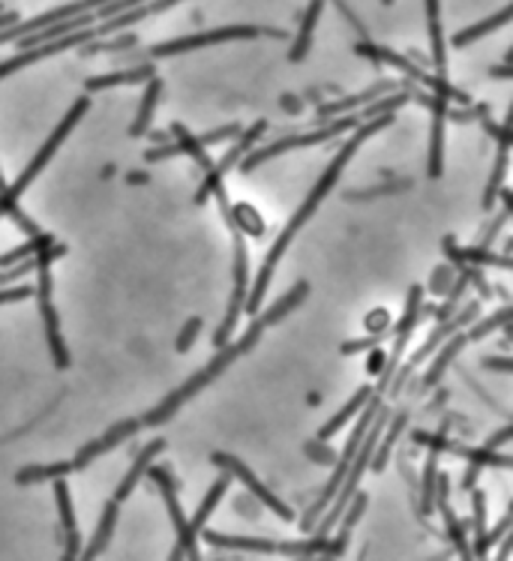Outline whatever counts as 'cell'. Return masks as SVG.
<instances>
[{"label": "cell", "instance_id": "obj_31", "mask_svg": "<svg viewBox=\"0 0 513 561\" xmlns=\"http://www.w3.org/2000/svg\"><path fill=\"white\" fill-rule=\"evenodd\" d=\"M171 135H175V142H177V147H180V154H189L201 168H205V172H207L210 165H214V159L207 156L205 145H201L198 138H196L193 133H189V129H186L184 124H177V120H175V124H171Z\"/></svg>", "mask_w": 513, "mask_h": 561}, {"label": "cell", "instance_id": "obj_1", "mask_svg": "<svg viewBox=\"0 0 513 561\" xmlns=\"http://www.w3.org/2000/svg\"><path fill=\"white\" fill-rule=\"evenodd\" d=\"M394 120H397V112H385V115L369 117V120H360L357 129H355V133H351L348 142L337 150V156L330 159V165L325 168V175L318 177V184L313 186V193H309V195L304 198V205H300V207H297V214L291 216V223L283 228V235H279V237H277V244L270 246V253H267V258H265V265H261L258 276H256V286L249 288V295H246L244 313H249V316H256V313H258L261 304H265L267 288H270V279H274V270H277V265H279V258L286 255L288 244L297 237L300 228H304V225L309 223V219H313V214L321 207V202H325V198H327L330 189H334V184L339 180V175L348 168L351 156L357 154L360 145H364L367 138H372L376 133H381V129H387L390 124H394Z\"/></svg>", "mask_w": 513, "mask_h": 561}, {"label": "cell", "instance_id": "obj_12", "mask_svg": "<svg viewBox=\"0 0 513 561\" xmlns=\"http://www.w3.org/2000/svg\"><path fill=\"white\" fill-rule=\"evenodd\" d=\"M94 39H96V27L90 25V27H82V30H73V34H66V36L48 39V43L30 45V48H25V52L18 55V57H9V60H4V64H0V78L13 75V73H18V69H25V66H34V64H39V60H45V57H52V55L66 52V48L94 43Z\"/></svg>", "mask_w": 513, "mask_h": 561}, {"label": "cell", "instance_id": "obj_52", "mask_svg": "<svg viewBox=\"0 0 513 561\" xmlns=\"http://www.w3.org/2000/svg\"><path fill=\"white\" fill-rule=\"evenodd\" d=\"M484 366H487V369H498V373H505V376L513 369L510 357H487V360H484Z\"/></svg>", "mask_w": 513, "mask_h": 561}, {"label": "cell", "instance_id": "obj_18", "mask_svg": "<svg viewBox=\"0 0 513 561\" xmlns=\"http://www.w3.org/2000/svg\"><path fill=\"white\" fill-rule=\"evenodd\" d=\"M163 450H166V438H154V442L145 445V447L133 456V466H129L126 477L120 480V486L115 489V502H117V505H120V502H126L129 493H133V489L138 486V480L145 477L147 466L154 463V456H156V454H163Z\"/></svg>", "mask_w": 513, "mask_h": 561}, {"label": "cell", "instance_id": "obj_5", "mask_svg": "<svg viewBox=\"0 0 513 561\" xmlns=\"http://www.w3.org/2000/svg\"><path fill=\"white\" fill-rule=\"evenodd\" d=\"M381 408V394H372L369 396V408H360V420H357V426L351 429V436H348V445H346V450H342V454L337 456V463H334V475H330V480H327V486L321 489V498L318 502H313V507L307 510L304 514V523H300V528H304V532H309V528H313L316 523H318V516L325 514L327 510V505L334 502V496H337V489L342 486V480H346V472H348V466H351V459H355V454H357V445H360V438L367 436V429H369V424H372V417H376V412Z\"/></svg>", "mask_w": 513, "mask_h": 561}, {"label": "cell", "instance_id": "obj_2", "mask_svg": "<svg viewBox=\"0 0 513 561\" xmlns=\"http://www.w3.org/2000/svg\"><path fill=\"white\" fill-rule=\"evenodd\" d=\"M87 108H90V99L87 96H82V99H75L73 103V108H69V112L64 115V120H60V124L55 126V133L45 138V145L36 150V156L30 159L27 163V168L22 175H18V180L13 186H6L4 193H0V216H13L18 225L25 228V232L30 235V237H36V235H43L36 228V223L34 219H27L22 210H18V198H22L25 193H27V186H30V180H34L39 172H43V168L48 165V159H52L55 154H57V147L66 142V135L73 133L75 129V124L78 120H82L85 115H87Z\"/></svg>", "mask_w": 513, "mask_h": 561}, {"label": "cell", "instance_id": "obj_32", "mask_svg": "<svg viewBox=\"0 0 513 561\" xmlns=\"http://www.w3.org/2000/svg\"><path fill=\"white\" fill-rule=\"evenodd\" d=\"M73 459H64V463H48V466H25L22 472L15 475L18 484H39V480H57V477H66L73 475Z\"/></svg>", "mask_w": 513, "mask_h": 561}, {"label": "cell", "instance_id": "obj_21", "mask_svg": "<svg viewBox=\"0 0 513 561\" xmlns=\"http://www.w3.org/2000/svg\"><path fill=\"white\" fill-rule=\"evenodd\" d=\"M466 346H468L466 334H454V336H450V339H445V343L438 346L441 352H438V357H436V364H432V366L427 369V376H424V385H420V387H424V390L436 387V385L441 382V376L448 373V366L454 364V360H457V355H459V352H462V348H466Z\"/></svg>", "mask_w": 513, "mask_h": 561}, {"label": "cell", "instance_id": "obj_6", "mask_svg": "<svg viewBox=\"0 0 513 561\" xmlns=\"http://www.w3.org/2000/svg\"><path fill=\"white\" fill-rule=\"evenodd\" d=\"M478 316H480V300H468V304H466V306H459L457 313L450 316V318H445V322H438V327L432 330L427 343L420 346L417 352L408 357V364L399 369V373H397V378H390V385H387V390H390V394L397 396L399 390L406 387V382H408V378H411V373H415V369H417L420 364H424V360H427L429 355H436V352H438V346L445 343V339H450V336H454L457 330L468 327L471 322H475Z\"/></svg>", "mask_w": 513, "mask_h": 561}, {"label": "cell", "instance_id": "obj_38", "mask_svg": "<svg viewBox=\"0 0 513 561\" xmlns=\"http://www.w3.org/2000/svg\"><path fill=\"white\" fill-rule=\"evenodd\" d=\"M55 498H57V510H60V526L64 532L75 528V514H73V502H69V486L64 477L55 480Z\"/></svg>", "mask_w": 513, "mask_h": 561}, {"label": "cell", "instance_id": "obj_11", "mask_svg": "<svg viewBox=\"0 0 513 561\" xmlns=\"http://www.w3.org/2000/svg\"><path fill=\"white\" fill-rule=\"evenodd\" d=\"M210 463L219 466V468H223V472H228L231 477H237L240 484L246 486V493L253 496V498H258V505H265L267 510H274V514H277L279 519H283V523H291V519H295V510H291V507L283 502V498H277V493H270V489L256 477L253 468L240 463L237 456H231V454H223V450H216V454L210 456Z\"/></svg>", "mask_w": 513, "mask_h": 561}, {"label": "cell", "instance_id": "obj_28", "mask_svg": "<svg viewBox=\"0 0 513 561\" xmlns=\"http://www.w3.org/2000/svg\"><path fill=\"white\" fill-rule=\"evenodd\" d=\"M321 6H325V0H309V6H307V15H304V22H300V34H297V43L291 45V52H288V60H304L307 52H309V45H313V30L318 25V15H321Z\"/></svg>", "mask_w": 513, "mask_h": 561}, {"label": "cell", "instance_id": "obj_16", "mask_svg": "<svg viewBox=\"0 0 513 561\" xmlns=\"http://www.w3.org/2000/svg\"><path fill=\"white\" fill-rule=\"evenodd\" d=\"M138 429H142V420H133V417L120 420V424H115L106 436H99L96 442H90V445H85L82 450H78L75 459H73V468L75 472H82V468H87L99 454H108V450H115L117 445H124L126 438H133L138 433Z\"/></svg>", "mask_w": 513, "mask_h": 561}, {"label": "cell", "instance_id": "obj_44", "mask_svg": "<svg viewBox=\"0 0 513 561\" xmlns=\"http://www.w3.org/2000/svg\"><path fill=\"white\" fill-rule=\"evenodd\" d=\"M201 327H205V322H201L198 316H196V318H189V322L184 325V330H180L177 339H175V348H177L180 355L193 348V343H196V336H198V330H201Z\"/></svg>", "mask_w": 513, "mask_h": 561}, {"label": "cell", "instance_id": "obj_41", "mask_svg": "<svg viewBox=\"0 0 513 561\" xmlns=\"http://www.w3.org/2000/svg\"><path fill=\"white\" fill-rule=\"evenodd\" d=\"M387 336H394V327H387V330H378L376 336H364V339H351V343H342L339 346V352L342 355H357V352H367V348H372V346H378L381 339H387Z\"/></svg>", "mask_w": 513, "mask_h": 561}, {"label": "cell", "instance_id": "obj_9", "mask_svg": "<svg viewBox=\"0 0 513 561\" xmlns=\"http://www.w3.org/2000/svg\"><path fill=\"white\" fill-rule=\"evenodd\" d=\"M420 316H424V288L411 286L408 300H406V316H402L399 322H397V327H394V334H397L394 352L385 357V366H381V378H378V385L372 387L376 394H385V390H387L390 378H394V373L399 369L402 355H406L408 339H411V334H415V327H417V322H420Z\"/></svg>", "mask_w": 513, "mask_h": 561}, {"label": "cell", "instance_id": "obj_62", "mask_svg": "<svg viewBox=\"0 0 513 561\" xmlns=\"http://www.w3.org/2000/svg\"><path fill=\"white\" fill-rule=\"evenodd\" d=\"M381 4H385V6H390V4H394V0H381Z\"/></svg>", "mask_w": 513, "mask_h": 561}, {"label": "cell", "instance_id": "obj_49", "mask_svg": "<svg viewBox=\"0 0 513 561\" xmlns=\"http://www.w3.org/2000/svg\"><path fill=\"white\" fill-rule=\"evenodd\" d=\"M177 154H180L177 142H166V145H159V147H150V150H145V163H163V159H168V156H177Z\"/></svg>", "mask_w": 513, "mask_h": 561}, {"label": "cell", "instance_id": "obj_8", "mask_svg": "<svg viewBox=\"0 0 513 561\" xmlns=\"http://www.w3.org/2000/svg\"><path fill=\"white\" fill-rule=\"evenodd\" d=\"M145 475L150 477V484L159 486V493H163V498H166L171 526H175V532H177V546H175V553H171V558H198V549H196L198 546V535L193 532V526H189V519L184 516V510H180L175 475H171L168 468L154 466V463L147 466Z\"/></svg>", "mask_w": 513, "mask_h": 561}, {"label": "cell", "instance_id": "obj_22", "mask_svg": "<svg viewBox=\"0 0 513 561\" xmlns=\"http://www.w3.org/2000/svg\"><path fill=\"white\" fill-rule=\"evenodd\" d=\"M147 78H154V66H129V69H117V73H108V75L87 78L85 90L96 94V90H108V87H120V85H142Z\"/></svg>", "mask_w": 513, "mask_h": 561}, {"label": "cell", "instance_id": "obj_3", "mask_svg": "<svg viewBox=\"0 0 513 561\" xmlns=\"http://www.w3.org/2000/svg\"><path fill=\"white\" fill-rule=\"evenodd\" d=\"M261 330H265V325H261V318H258V322L249 325V330H246L244 336L237 339V343H231V346L226 343V346L219 348V352L214 355V360H210V364H207L205 369H198V373H196L193 378H189V382H184V385H180L177 390H171V394H168V396H166L163 403H159L156 408H150V412L142 417V424H145V426L166 424V420H168L171 415H175L177 408L186 403V399H193L201 387H207L210 382H214L216 376H223L226 369H228L231 364H235V360H237L240 355L253 352L256 343L261 339Z\"/></svg>", "mask_w": 513, "mask_h": 561}, {"label": "cell", "instance_id": "obj_15", "mask_svg": "<svg viewBox=\"0 0 513 561\" xmlns=\"http://www.w3.org/2000/svg\"><path fill=\"white\" fill-rule=\"evenodd\" d=\"M417 103L432 108V142H429V177L438 180L445 172V120H448V99L441 96H411Z\"/></svg>", "mask_w": 513, "mask_h": 561}, {"label": "cell", "instance_id": "obj_24", "mask_svg": "<svg viewBox=\"0 0 513 561\" xmlns=\"http://www.w3.org/2000/svg\"><path fill=\"white\" fill-rule=\"evenodd\" d=\"M117 514H120V505L115 502H108L106 507H103V519H99V528H96V535L90 537V544H87V549L82 553V558L85 561H94V558H99L106 553V546H108V540H112V535H115V526H117Z\"/></svg>", "mask_w": 513, "mask_h": 561}, {"label": "cell", "instance_id": "obj_60", "mask_svg": "<svg viewBox=\"0 0 513 561\" xmlns=\"http://www.w3.org/2000/svg\"><path fill=\"white\" fill-rule=\"evenodd\" d=\"M150 142H154V145H166V142H171V138H168L166 133H150Z\"/></svg>", "mask_w": 513, "mask_h": 561}, {"label": "cell", "instance_id": "obj_61", "mask_svg": "<svg viewBox=\"0 0 513 561\" xmlns=\"http://www.w3.org/2000/svg\"><path fill=\"white\" fill-rule=\"evenodd\" d=\"M4 189H6V180H4V175H0V193H4Z\"/></svg>", "mask_w": 513, "mask_h": 561}, {"label": "cell", "instance_id": "obj_59", "mask_svg": "<svg viewBox=\"0 0 513 561\" xmlns=\"http://www.w3.org/2000/svg\"><path fill=\"white\" fill-rule=\"evenodd\" d=\"M489 75H496V78H510V75H513V69H510V66H498V69H489Z\"/></svg>", "mask_w": 513, "mask_h": 561}, {"label": "cell", "instance_id": "obj_29", "mask_svg": "<svg viewBox=\"0 0 513 561\" xmlns=\"http://www.w3.org/2000/svg\"><path fill=\"white\" fill-rule=\"evenodd\" d=\"M510 15H513V6H505L501 13L484 18V22H478V25H471V27H466V30H459V34L454 36V45H457V48H466V45H471V43H478L480 36H487V34H492V30L505 27V25L510 22Z\"/></svg>", "mask_w": 513, "mask_h": 561}, {"label": "cell", "instance_id": "obj_17", "mask_svg": "<svg viewBox=\"0 0 513 561\" xmlns=\"http://www.w3.org/2000/svg\"><path fill=\"white\" fill-rule=\"evenodd\" d=\"M445 253H448V258H450L454 265H478V267L489 265V267H501V270H510V267H513L508 253H505V255H496L489 246H466V249H459L457 240L450 237V235L445 237Z\"/></svg>", "mask_w": 513, "mask_h": 561}, {"label": "cell", "instance_id": "obj_39", "mask_svg": "<svg viewBox=\"0 0 513 561\" xmlns=\"http://www.w3.org/2000/svg\"><path fill=\"white\" fill-rule=\"evenodd\" d=\"M510 519H513V516H510V510H508L505 519H501V523H498L496 528H492V532L487 528V532L480 535V537L475 540V544H471V546H475V549H471V556H475V558H484V556L489 553V546L496 544V540H498L501 535H505V532H510Z\"/></svg>", "mask_w": 513, "mask_h": 561}, {"label": "cell", "instance_id": "obj_34", "mask_svg": "<svg viewBox=\"0 0 513 561\" xmlns=\"http://www.w3.org/2000/svg\"><path fill=\"white\" fill-rule=\"evenodd\" d=\"M508 163H510V147L498 145V156H496V168H492L489 175V184H487V193H484V210L489 214L492 207H496V198H498V189L505 184V175H508Z\"/></svg>", "mask_w": 513, "mask_h": 561}, {"label": "cell", "instance_id": "obj_56", "mask_svg": "<svg viewBox=\"0 0 513 561\" xmlns=\"http://www.w3.org/2000/svg\"><path fill=\"white\" fill-rule=\"evenodd\" d=\"M15 22H18V13H0V30L15 25Z\"/></svg>", "mask_w": 513, "mask_h": 561}, {"label": "cell", "instance_id": "obj_42", "mask_svg": "<svg viewBox=\"0 0 513 561\" xmlns=\"http://www.w3.org/2000/svg\"><path fill=\"white\" fill-rule=\"evenodd\" d=\"M411 184L408 180H399V184H381L376 189H357V193H346L348 202H367V198H378V195H390V193H399V189H408Z\"/></svg>", "mask_w": 513, "mask_h": 561}, {"label": "cell", "instance_id": "obj_20", "mask_svg": "<svg viewBox=\"0 0 513 561\" xmlns=\"http://www.w3.org/2000/svg\"><path fill=\"white\" fill-rule=\"evenodd\" d=\"M355 52H357V55H364V57H369V60H376V64H390V66H397L399 73H406L408 78H415V82H420V85H424V78H427L424 69L411 64L408 57H402V55H397V52H390V48H381V45H372V43H357V45H355Z\"/></svg>", "mask_w": 513, "mask_h": 561}, {"label": "cell", "instance_id": "obj_55", "mask_svg": "<svg viewBox=\"0 0 513 561\" xmlns=\"http://www.w3.org/2000/svg\"><path fill=\"white\" fill-rule=\"evenodd\" d=\"M378 325L387 327V313H385V309H378L376 316H367V330H376Z\"/></svg>", "mask_w": 513, "mask_h": 561}, {"label": "cell", "instance_id": "obj_33", "mask_svg": "<svg viewBox=\"0 0 513 561\" xmlns=\"http://www.w3.org/2000/svg\"><path fill=\"white\" fill-rule=\"evenodd\" d=\"M408 424V412H399L394 417V424H390L387 429V438L381 445H376V450H372V459H369V468L372 472H385V466H387V456H390V447L397 445V438L402 436V426Z\"/></svg>", "mask_w": 513, "mask_h": 561}, {"label": "cell", "instance_id": "obj_25", "mask_svg": "<svg viewBox=\"0 0 513 561\" xmlns=\"http://www.w3.org/2000/svg\"><path fill=\"white\" fill-rule=\"evenodd\" d=\"M372 394H376V390H372L369 385H367V387H360L357 394L348 399V406H346V408H339V412H337L334 417H330L325 426L318 429V438H321V442H330V438H334V436L339 433V429L346 426L348 420L355 417V415L360 412V408H364V406L369 403V396H372Z\"/></svg>", "mask_w": 513, "mask_h": 561}, {"label": "cell", "instance_id": "obj_27", "mask_svg": "<svg viewBox=\"0 0 513 561\" xmlns=\"http://www.w3.org/2000/svg\"><path fill=\"white\" fill-rule=\"evenodd\" d=\"M159 94H163V82H159L156 75L147 78L145 99H142V105H138V115H136V120H133V126H129V138H142V135L147 133L150 120H154V112H156Z\"/></svg>", "mask_w": 513, "mask_h": 561}, {"label": "cell", "instance_id": "obj_14", "mask_svg": "<svg viewBox=\"0 0 513 561\" xmlns=\"http://www.w3.org/2000/svg\"><path fill=\"white\" fill-rule=\"evenodd\" d=\"M432 507L441 510V519H445V532H448L450 540H454L457 556L471 558V544H468V537H466V523H459V516L454 514V507H450V477H448V472H438L436 496H432Z\"/></svg>", "mask_w": 513, "mask_h": 561}, {"label": "cell", "instance_id": "obj_13", "mask_svg": "<svg viewBox=\"0 0 513 561\" xmlns=\"http://www.w3.org/2000/svg\"><path fill=\"white\" fill-rule=\"evenodd\" d=\"M265 129H267V124L265 120H258V124H253L244 133V129H240V138H237V145L228 150V154L223 156V159H216L214 165L207 168V177H205V184H201V189L196 193V202L198 205H205L210 195H214V189L216 186H223V177H226V172L231 165H237L240 163V156L244 154H249V150H253V145L258 142L261 135H265Z\"/></svg>", "mask_w": 513, "mask_h": 561}, {"label": "cell", "instance_id": "obj_37", "mask_svg": "<svg viewBox=\"0 0 513 561\" xmlns=\"http://www.w3.org/2000/svg\"><path fill=\"white\" fill-rule=\"evenodd\" d=\"M510 313H513V309H510V306H501V309H498V313H496V316H489V318H484V322H480V325H475V327H471V330H468V334H466V339H468V343H478V339H484V336H489V334H492V330L505 327V325L510 322Z\"/></svg>", "mask_w": 513, "mask_h": 561}, {"label": "cell", "instance_id": "obj_53", "mask_svg": "<svg viewBox=\"0 0 513 561\" xmlns=\"http://www.w3.org/2000/svg\"><path fill=\"white\" fill-rule=\"evenodd\" d=\"M385 352L381 348L372 346V357H369V364H367V373H381V366H385Z\"/></svg>", "mask_w": 513, "mask_h": 561}, {"label": "cell", "instance_id": "obj_7", "mask_svg": "<svg viewBox=\"0 0 513 561\" xmlns=\"http://www.w3.org/2000/svg\"><path fill=\"white\" fill-rule=\"evenodd\" d=\"M223 219H226V225L231 228V240H235V267H231V274H235V288H231L223 325H219L216 334H214V346L216 348H223L231 339V334H235V325L240 322V313H244V304H246V295H249V255H246L244 235H240L235 225H231L228 216H223Z\"/></svg>", "mask_w": 513, "mask_h": 561}, {"label": "cell", "instance_id": "obj_30", "mask_svg": "<svg viewBox=\"0 0 513 561\" xmlns=\"http://www.w3.org/2000/svg\"><path fill=\"white\" fill-rule=\"evenodd\" d=\"M231 480H235V477H231L228 472H223V475L216 477V484L207 489L205 502H201V507L196 510V516L189 519V526H193V532H196V535L201 532V528H205V523H207V519H210V514H214V507L219 505V498H226L228 486H231Z\"/></svg>", "mask_w": 513, "mask_h": 561}, {"label": "cell", "instance_id": "obj_57", "mask_svg": "<svg viewBox=\"0 0 513 561\" xmlns=\"http://www.w3.org/2000/svg\"><path fill=\"white\" fill-rule=\"evenodd\" d=\"M147 180H150V177H147L145 172H129V175H126V184H147Z\"/></svg>", "mask_w": 513, "mask_h": 561}, {"label": "cell", "instance_id": "obj_47", "mask_svg": "<svg viewBox=\"0 0 513 561\" xmlns=\"http://www.w3.org/2000/svg\"><path fill=\"white\" fill-rule=\"evenodd\" d=\"M136 43V36L133 34H124V36H117L115 43H94V45H87L85 48V55H99V52H120V48H129Z\"/></svg>", "mask_w": 513, "mask_h": 561}, {"label": "cell", "instance_id": "obj_51", "mask_svg": "<svg viewBox=\"0 0 513 561\" xmlns=\"http://www.w3.org/2000/svg\"><path fill=\"white\" fill-rule=\"evenodd\" d=\"M78 556H82V549H78V532H75V528H69V532H66L64 558H66V561H73V558H78Z\"/></svg>", "mask_w": 513, "mask_h": 561}, {"label": "cell", "instance_id": "obj_50", "mask_svg": "<svg viewBox=\"0 0 513 561\" xmlns=\"http://www.w3.org/2000/svg\"><path fill=\"white\" fill-rule=\"evenodd\" d=\"M510 438H513V426H505V429H498V433L492 436V438H487V447L489 450H501L510 442Z\"/></svg>", "mask_w": 513, "mask_h": 561}, {"label": "cell", "instance_id": "obj_36", "mask_svg": "<svg viewBox=\"0 0 513 561\" xmlns=\"http://www.w3.org/2000/svg\"><path fill=\"white\" fill-rule=\"evenodd\" d=\"M436 480H438V450H432L424 466V489H420V510L429 514L432 510V496H436Z\"/></svg>", "mask_w": 513, "mask_h": 561}, {"label": "cell", "instance_id": "obj_10", "mask_svg": "<svg viewBox=\"0 0 513 561\" xmlns=\"http://www.w3.org/2000/svg\"><path fill=\"white\" fill-rule=\"evenodd\" d=\"M256 36H261V27L228 25V27L205 30V34H193V36H180V39H168V43H159V45L150 48V57H171V55L196 52V48H207V45H219V43H235V39H256Z\"/></svg>", "mask_w": 513, "mask_h": 561}, {"label": "cell", "instance_id": "obj_48", "mask_svg": "<svg viewBox=\"0 0 513 561\" xmlns=\"http://www.w3.org/2000/svg\"><path fill=\"white\" fill-rule=\"evenodd\" d=\"M240 135V124H228V126H219L214 129V133H207V135H198V142L201 145H219V142H228V138H235Z\"/></svg>", "mask_w": 513, "mask_h": 561}, {"label": "cell", "instance_id": "obj_26", "mask_svg": "<svg viewBox=\"0 0 513 561\" xmlns=\"http://www.w3.org/2000/svg\"><path fill=\"white\" fill-rule=\"evenodd\" d=\"M307 295H309V283H307V279H300V283H297V286H291L288 292L277 300V304H270V306H267V313H265V318H261V325L267 327V325L283 322V318H286L288 313H295V309H297L300 304H304Z\"/></svg>", "mask_w": 513, "mask_h": 561}, {"label": "cell", "instance_id": "obj_43", "mask_svg": "<svg viewBox=\"0 0 513 561\" xmlns=\"http://www.w3.org/2000/svg\"><path fill=\"white\" fill-rule=\"evenodd\" d=\"M304 450H307L309 459H316V463H321V466H334L337 456H339L337 450H330L327 442H321V438H313V442H307Z\"/></svg>", "mask_w": 513, "mask_h": 561}, {"label": "cell", "instance_id": "obj_19", "mask_svg": "<svg viewBox=\"0 0 513 561\" xmlns=\"http://www.w3.org/2000/svg\"><path fill=\"white\" fill-rule=\"evenodd\" d=\"M387 90H394V82H376L369 90H360V94H355V96H346V99H337V103L318 105V124H327V120H334V117L351 115L355 108L372 103V99H378L381 94H387Z\"/></svg>", "mask_w": 513, "mask_h": 561}, {"label": "cell", "instance_id": "obj_45", "mask_svg": "<svg viewBox=\"0 0 513 561\" xmlns=\"http://www.w3.org/2000/svg\"><path fill=\"white\" fill-rule=\"evenodd\" d=\"M454 267H436V274H432V283H429V292L432 295H445L448 288H450V283H454Z\"/></svg>", "mask_w": 513, "mask_h": 561}, {"label": "cell", "instance_id": "obj_23", "mask_svg": "<svg viewBox=\"0 0 513 561\" xmlns=\"http://www.w3.org/2000/svg\"><path fill=\"white\" fill-rule=\"evenodd\" d=\"M427 18H429V39H432V66L445 78L448 75V45L441 34V6L438 0H427Z\"/></svg>", "mask_w": 513, "mask_h": 561}, {"label": "cell", "instance_id": "obj_4", "mask_svg": "<svg viewBox=\"0 0 513 561\" xmlns=\"http://www.w3.org/2000/svg\"><path fill=\"white\" fill-rule=\"evenodd\" d=\"M360 124V115H342L339 120H327V124H318V129H313V133H300V135H286V138H274L270 145L265 147H258V150H249V154L240 156V163L237 168L244 175L249 172H256L258 165H265L270 163L274 156H283L288 154V150H295V147H309V145H321V142H327V138H337V135H346L348 129H355Z\"/></svg>", "mask_w": 513, "mask_h": 561}, {"label": "cell", "instance_id": "obj_35", "mask_svg": "<svg viewBox=\"0 0 513 561\" xmlns=\"http://www.w3.org/2000/svg\"><path fill=\"white\" fill-rule=\"evenodd\" d=\"M367 502H369V496L367 493H355L348 498V505H346V510H342L339 514V532H337V537H348L351 535V528L357 526V519L364 516V510H367Z\"/></svg>", "mask_w": 513, "mask_h": 561}, {"label": "cell", "instance_id": "obj_58", "mask_svg": "<svg viewBox=\"0 0 513 561\" xmlns=\"http://www.w3.org/2000/svg\"><path fill=\"white\" fill-rule=\"evenodd\" d=\"M501 537H505V544H501V553H498V558H508V556H510V546H513V537H510V532H505Z\"/></svg>", "mask_w": 513, "mask_h": 561}, {"label": "cell", "instance_id": "obj_46", "mask_svg": "<svg viewBox=\"0 0 513 561\" xmlns=\"http://www.w3.org/2000/svg\"><path fill=\"white\" fill-rule=\"evenodd\" d=\"M34 295H36L34 286H18V288L0 286V306H4V304H18V300H27V297H34Z\"/></svg>", "mask_w": 513, "mask_h": 561}, {"label": "cell", "instance_id": "obj_54", "mask_svg": "<svg viewBox=\"0 0 513 561\" xmlns=\"http://www.w3.org/2000/svg\"><path fill=\"white\" fill-rule=\"evenodd\" d=\"M478 475H480V466L471 463V466H468V472H466V477H462V493H466V489H471V486L478 484Z\"/></svg>", "mask_w": 513, "mask_h": 561}, {"label": "cell", "instance_id": "obj_40", "mask_svg": "<svg viewBox=\"0 0 513 561\" xmlns=\"http://www.w3.org/2000/svg\"><path fill=\"white\" fill-rule=\"evenodd\" d=\"M468 493H471V528H475V535L480 537L487 532V496L475 486H471Z\"/></svg>", "mask_w": 513, "mask_h": 561}]
</instances>
